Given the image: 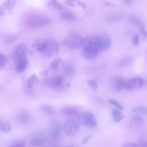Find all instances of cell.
<instances>
[{"label":"cell","mask_w":147,"mask_h":147,"mask_svg":"<svg viewBox=\"0 0 147 147\" xmlns=\"http://www.w3.org/2000/svg\"><path fill=\"white\" fill-rule=\"evenodd\" d=\"M110 37L106 34H101L96 36H91L90 45L98 52L108 49L111 45Z\"/></svg>","instance_id":"cell-1"},{"label":"cell","mask_w":147,"mask_h":147,"mask_svg":"<svg viewBox=\"0 0 147 147\" xmlns=\"http://www.w3.org/2000/svg\"><path fill=\"white\" fill-rule=\"evenodd\" d=\"M48 16L43 15L33 14L28 16L26 22L29 27L32 28H38L45 26L50 22Z\"/></svg>","instance_id":"cell-2"},{"label":"cell","mask_w":147,"mask_h":147,"mask_svg":"<svg viewBox=\"0 0 147 147\" xmlns=\"http://www.w3.org/2000/svg\"><path fill=\"white\" fill-rule=\"evenodd\" d=\"M82 39L83 38L79 33L76 32H72L65 37L63 43L67 47L75 49L81 47Z\"/></svg>","instance_id":"cell-3"},{"label":"cell","mask_w":147,"mask_h":147,"mask_svg":"<svg viewBox=\"0 0 147 147\" xmlns=\"http://www.w3.org/2000/svg\"><path fill=\"white\" fill-rule=\"evenodd\" d=\"M78 121L88 128L94 129L97 126L94 114L90 111L80 112L77 116Z\"/></svg>","instance_id":"cell-4"},{"label":"cell","mask_w":147,"mask_h":147,"mask_svg":"<svg viewBox=\"0 0 147 147\" xmlns=\"http://www.w3.org/2000/svg\"><path fill=\"white\" fill-rule=\"evenodd\" d=\"M63 128L65 133L67 136L72 137L76 134L79 127L78 124L74 119L70 118L64 122Z\"/></svg>","instance_id":"cell-5"},{"label":"cell","mask_w":147,"mask_h":147,"mask_svg":"<svg viewBox=\"0 0 147 147\" xmlns=\"http://www.w3.org/2000/svg\"><path fill=\"white\" fill-rule=\"evenodd\" d=\"M144 83L142 78L139 77L133 78L125 82L124 88L126 91L133 92L140 89Z\"/></svg>","instance_id":"cell-6"},{"label":"cell","mask_w":147,"mask_h":147,"mask_svg":"<svg viewBox=\"0 0 147 147\" xmlns=\"http://www.w3.org/2000/svg\"><path fill=\"white\" fill-rule=\"evenodd\" d=\"M46 46L42 52L44 55L51 57L58 52L59 46L57 42L51 40H46Z\"/></svg>","instance_id":"cell-7"},{"label":"cell","mask_w":147,"mask_h":147,"mask_svg":"<svg viewBox=\"0 0 147 147\" xmlns=\"http://www.w3.org/2000/svg\"><path fill=\"white\" fill-rule=\"evenodd\" d=\"M46 134L41 131H37L34 134L31 142V145L33 147H39L44 145L47 142Z\"/></svg>","instance_id":"cell-8"},{"label":"cell","mask_w":147,"mask_h":147,"mask_svg":"<svg viewBox=\"0 0 147 147\" xmlns=\"http://www.w3.org/2000/svg\"><path fill=\"white\" fill-rule=\"evenodd\" d=\"M48 132L51 137L55 138L57 137L61 131V126L60 123L55 119L50 120L48 123Z\"/></svg>","instance_id":"cell-9"},{"label":"cell","mask_w":147,"mask_h":147,"mask_svg":"<svg viewBox=\"0 0 147 147\" xmlns=\"http://www.w3.org/2000/svg\"><path fill=\"white\" fill-rule=\"evenodd\" d=\"M82 48V56L86 60L93 59H95L98 55L99 52L92 47L86 46Z\"/></svg>","instance_id":"cell-10"},{"label":"cell","mask_w":147,"mask_h":147,"mask_svg":"<svg viewBox=\"0 0 147 147\" xmlns=\"http://www.w3.org/2000/svg\"><path fill=\"white\" fill-rule=\"evenodd\" d=\"M26 48L23 43L18 45L14 49L13 54V60L15 62L17 60L26 57Z\"/></svg>","instance_id":"cell-11"},{"label":"cell","mask_w":147,"mask_h":147,"mask_svg":"<svg viewBox=\"0 0 147 147\" xmlns=\"http://www.w3.org/2000/svg\"><path fill=\"white\" fill-rule=\"evenodd\" d=\"M64 81V78L63 76L57 75L50 78L48 80L47 83L51 87L56 88L61 87Z\"/></svg>","instance_id":"cell-12"},{"label":"cell","mask_w":147,"mask_h":147,"mask_svg":"<svg viewBox=\"0 0 147 147\" xmlns=\"http://www.w3.org/2000/svg\"><path fill=\"white\" fill-rule=\"evenodd\" d=\"M125 81L123 79L119 77L114 78L111 81V85L113 90L119 92L123 89L125 87Z\"/></svg>","instance_id":"cell-13"},{"label":"cell","mask_w":147,"mask_h":147,"mask_svg":"<svg viewBox=\"0 0 147 147\" xmlns=\"http://www.w3.org/2000/svg\"><path fill=\"white\" fill-rule=\"evenodd\" d=\"M39 80L35 74H33L29 78L26 82V90L29 93L32 94L33 92V86L35 84H38Z\"/></svg>","instance_id":"cell-14"},{"label":"cell","mask_w":147,"mask_h":147,"mask_svg":"<svg viewBox=\"0 0 147 147\" xmlns=\"http://www.w3.org/2000/svg\"><path fill=\"white\" fill-rule=\"evenodd\" d=\"M80 112L78 108L73 106H65L62 110L63 114L66 116L69 117L77 116Z\"/></svg>","instance_id":"cell-15"},{"label":"cell","mask_w":147,"mask_h":147,"mask_svg":"<svg viewBox=\"0 0 147 147\" xmlns=\"http://www.w3.org/2000/svg\"><path fill=\"white\" fill-rule=\"evenodd\" d=\"M63 72L64 75L67 77H73L74 75L75 69L73 64L69 62L63 63Z\"/></svg>","instance_id":"cell-16"},{"label":"cell","mask_w":147,"mask_h":147,"mask_svg":"<svg viewBox=\"0 0 147 147\" xmlns=\"http://www.w3.org/2000/svg\"><path fill=\"white\" fill-rule=\"evenodd\" d=\"M17 71L20 73L23 72L26 68L28 63L26 57L21 59L14 62Z\"/></svg>","instance_id":"cell-17"},{"label":"cell","mask_w":147,"mask_h":147,"mask_svg":"<svg viewBox=\"0 0 147 147\" xmlns=\"http://www.w3.org/2000/svg\"><path fill=\"white\" fill-rule=\"evenodd\" d=\"M38 109L39 111L41 113L49 115H53L55 112L54 107L49 104L41 105L39 106Z\"/></svg>","instance_id":"cell-18"},{"label":"cell","mask_w":147,"mask_h":147,"mask_svg":"<svg viewBox=\"0 0 147 147\" xmlns=\"http://www.w3.org/2000/svg\"><path fill=\"white\" fill-rule=\"evenodd\" d=\"M11 129V125L7 120L0 119V130L4 132H8Z\"/></svg>","instance_id":"cell-19"},{"label":"cell","mask_w":147,"mask_h":147,"mask_svg":"<svg viewBox=\"0 0 147 147\" xmlns=\"http://www.w3.org/2000/svg\"><path fill=\"white\" fill-rule=\"evenodd\" d=\"M59 17L62 20L67 21H72L74 20L76 18L75 16L73 13L68 11L61 12L59 14Z\"/></svg>","instance_id":"cell-20"},{"label":"cell","mask_w":147,"mask_h":147,"mask_svg":"<svg viewBox=\"0 0 147 147\" xmlns=\"http://www.w3.org/2000/svg\"><path fill=\"white\" fill-rule=\"evenodd\" d=\"M144 120L140 116L136 115L134 116L131 120V124L136 127L142 126L144 124Z\"/></svg>","instance_id":"cell-21"},{"label":"cell","mask_w":147,"mask_h":147,"mask_svg":"<svg viewBox=\"0 0 147 147\" xmlns=\"http://www.w3.org/2000/svg\"><path fill=\"white\" fill-rule=\"evenodd\" d=\"M46 43V40H38L34 42L32 47L37 51L42 52L45 48Z\"/></svg>","instance_id":"cell-22"},{"label":"cell","mask_w":147,"mask_h":147,"mask_svg":"<svg viewBox=\"0 0 147 147\" xmlns=\"http://www.w3.org/2000/svg\"><path fill=\"white\" fill-rule=\"evenodd\" d=\"M48 8L52 10H61L63 9V6L56 0H51L48 3Z\"/></svg>","instance_id":"cell-23"},{"label":"cell","mask_w":147,"mask_h":147,"mask_svg":"<svg viewBox=\"0 0 147 147\" xmlns=\"http://www.w3.org/2000/svg\"><path fill=\"white\" fill-rule=\"evenodd\" d=\"M128 19L129 22L133 25L139 27L143 26L144 23L142 22L134 15H129L128 16Z\"/></svg>","instance_id":"cell-24"},{"label":"cell","mask_w":147,"mask_h":147,"mask_svg":"<svg viewBox=\"0 0 147 147\" xmlns=\"http://www.w3.org/2000/svg\"><path fill=\"white\" fill-rule=\"evenodd\" d=\"M62 60V58L60 57L55 59L50 65L49 70L52 72L56 71L60 66Z\"/></svg>","instance_id":"cell-25"},{"label":"cell","mask_w":147,"mask_h":147,"mask_svg":"<svg viewBox=\"0 0 147 147\" xmlns=\"http://www.w3.org/2000/svg\"><path fill=\"white\" fill-rule=\"evenodd\" d=\"M113 120L115 122H118L121 121L123 118V115L122 113L117 109L113 110L112 112Z\"/></svg>","instance_id":"cell-26"},{"label":"cell","mask_w":147,"mask_h":147,"mask_svg":"<svg viewBox=\"0 0 147 147\" xmlns=\"http://www.w3.org/2000/svg\"><path fill=\"white\" fill-rule=\"evenodd\" d=\"M18 118L20 121L22 123H24L28 120L29 115L27 111H23L19 113Z\"/></svg>","instance_id":"cell-27"},{"label":"cell","mask_w":147,"mask_h":147,"mask_svg":"<svg viewBox=\"0 0 147 147\" xmlns=\"http://www.w3.org/2000/svg\"><path fill=\"white\" fill-rule=\"evenodd\" d=\"M132 112L134 113L146 115L147 114V108L144 107H140L133 108L131 110Z\"/></svg>","instance_id":"cell-28"},{"label":"cell","mask_w":147,"mask_h":147,"mask_svg":"<svg viewBox=\"0 0 147 147\" xmlns=\"http://www.w3.org/2000/svg\"><path fill=\"white\" fill-rule=\"evenodd\" d=\"M16 1V0H7L3 3L7 11L9 12H11V10L14 7Z\"/></svg>","instance_id":"cell-29"},{"label":"cell","mask_w":147,"mask_h":147,"mask_svg":"<svg viewBox=\"0 0 147 147\" xmlns=\"http://www.w3.org/2000/svg\"><path fill=\"white\" fill-rule=\"evenodd\" d=\"M139 33L142 41H145L147 38V31L146 28L144 26L139 27Z\"/></svg>","instance_id":"cell-30"},{"label":"cell","mask_w":147,"mask_h":147,"mask_svg":"<svg viewBox=\"0 0 147 147\" xmlns=\"http://www.w3.org/2000/svg\"><path fill=\"white\" fill-rule=\"evenodd\" d=\"M132 61L131 59L128 57L120 61L117 64L118 66L121 67L126 66Z\"/></svg>","instance_id":"cell-31"},{"label":"cell","mask_w":147,"mask_h":147,"mask_svg":"<svg viewBox=\"0 0 147 147\" xmlns=\"http://www.w3.org/2000/svg\"><path fill=\"white\" fill-rule=\"evenodd\" d=\"M87 84L92 89L96 90L98 87L97 83L95 80H89L87 81Z\"/></svg>","instance_id":"cell-32"},{"label":"cell","mask_w":147,"mask_h":147,"mask_svg":"<svg viewBox=\"0 0 147 147\" xmlns=\"http://www.w3.org/2000/svg\"><path fill=\"white\" fill-rule=\"evenodd\" d=\"M132 43L135 46H138L140 43V38L138 35L137 34H135L133 36L132 39Z\"/></svg>","instance_id":"cell-33"},{"label":"cell","mask_w":147,"mask_h":147,"mask_svg":"<svg viewBox=\"0 0 147 147\" xmlns=\"http://www.w3.org/2000/svg\"><path fill=\"white\" fill-rule=\"evenodd\" d=\"M108 101L110 103L119 109L121 110L123 109V107L116 100L110 99H108Z\"/></svg>","instance_id":"cell-34"},{"label":"cell","mask_w":147,"mask_h":147,"mask_svg":"<svg viewBox=\"0 0 147 147\" xmlns=\"http://www.w3.org/2000/svg\"><path fill=\"white\" fill-rule=\"evenodd\" d=\"M7 58L4 54L0 53V68L3 67L5 64Z\"/></svg>","instance_id":"cell-35"},{"label":"cell","mask_w":147,"mask_h":147,"mask_svg":"<svg viewBox=\"0 0 147 147\" xmlns=\"http://www.w3.org/2000/svg\"><path fill=\"white\" fill-rule=\"evenodd\" d=\"M26 143L24 141H21L14 143L11 145V147H24L26 146Z\"/></svg>","instance_id":"cell-36"},{"label":"cell","mask_w":147,"mask_h":147,"mask_svg":"<svg viewBox=\"0 0 147 147\" xmlns=\"http://www.w3.org/2000/svg\"><path fill=\"white\" fill-rule=\"evenodd\" d=\"M101 4L105 7H114L115 5L113 3L106 1L103 0L100 2Z\"/></svg>","instance_id":"cell-37"},{"label":"cell","mask_w":147,"mask_h":147,"mask_svg":"<svg viewBox=\"0 0 147 147\" xmlns=\"http://www.w3.org/2000/svg\"><path fill=\"white\" fill-rule=\"evenodd\" d=\"M76 4L80 6L84 9H86L87 7L86 5L79 0H76Z\"/></svg>","instance_id":"cell-38"},{"label":"cell","mask_w":147,"mask_h":147,"mask_svg":"<svg viewBox=\"0 0 147 147\" xmlns=\"http://www.w3.org/2000/svg\"><path fill=\"white\" fill-rule=\"evenodd\" d=\"M76 0H65V3L67 5L71 7L76 6Z\"/></svg>","instance_id":"cell-39"},{"label":"cell","mask_w":147,"mask_h":147,"mask_svg":"<svg viewBox=\"0 0 147 147\" xmlns=\"http://www.w3.org/2000/svg\"><path fill=\"white\" fill-rule=\"evenodd\" d=\"M137 147H146L147 146L146 141H142L136 143Z\"/></svg>","instance_id":"cell-40"},{"label":"cell","mask_w":147,"mask_h":147,"mask_svg":"<svg viewBox=\"0 0 147 147\" xmlns=\"http://www.w3.org/2000/svg\"><path fill=\"white\" fill-rule=\"evenodd\" d=\"M93 136V135H89L84 138L83 139L82 142V144H86L88 141V140L92 137Z\"/></svg>","instance_id":"cell-41"},{"label":"cell","mask_w":147,"mask_h":147,"mask_svg":"<svg viewBox=\"0 0 147 147\" xmlns=\"http://www.w3.org/2000/svg\"><path fill=\"white\" fill-rule=\"evenodd\" d=\"M123 3L127 6L131 5L133 2V0H121Z\"/></svg>","instance_id":"cell-42"},{"label":"cell","mask_w":147,"mask_h":147,"mask_svg":"<svg viewBox=\"0 0 147 147\" xmlns=\"http://www.w3.org/2000/svg\"><path fill=\"white\" fill-rule=\"evenodd\" d=\"M123 146L124 147H137V145L136 143H129L124 145Z\"/></svg>","instance_id":"cell-43"},{"label":"cell","mask_w":147,"mask_h":147,"mask_svg":"<svg viewBox=\"0 0 147 147\" xmlns=\"http://www.w3.org/2000/svg\"><path fill=\"white\" fill-rule=\"evenodd\" d=\"M15 37L13 36H9L6 37V40L9 42H11L14 40Z\"/></svg>","instance_id":"cell-44"},{"label":"cell","mask_w":147,"mask_h":147,"mask_svg":"<svg viewBox=\"0 0 147 147\" xmlns=\"http://www.w3.org/2000/svg\"><path fill=\"white\" fill-rule=\"evenodd\" d=\"M66 86L67 87H69L71 85V84L69 83H67L66 84Z\"/></svg>","instance_id":"cell-45"}]
</instances>
